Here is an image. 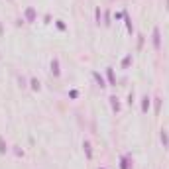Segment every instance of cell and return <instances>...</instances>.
Returning a JSON list of instances; mask_svg holds the SVG:
<instances>
[{
  "label": "cell",
  "instance_id": "5bb4252c",
  "mask_svg": "<svg viewBox=\"0 0 169 169\" xmlns=\"http://www.w3.org/2000/svg\"><path fill=\"white\" fill-rule=\"evenodd\" d=\"M94 18H96V24H100V10H98V8L94 12Z\"/></svg>",
  "mask_w": 169,
  "mask_h": 169
},
{
  "label": "cell",
  "instance_id": "6da1fadb",
  "mask_svg": "<svg viewBox=\"0 0 169 169\" xmlns=\"http://www.w3.org/2000/svg\"><path fill=\"white\" fill-rule=\"evenodd\" d=\"M151 41H153V49L159 51L161 49V37H159V28H153V37H151Z\"/></svg>",
  "mask_w": 169,
  "mask_h": 169
},
{
  "label": "cell",
  "instance_id": "9c48e42d",
  "mask_svg": "<svg viewBox=\"0 0 169 169\" xmlns=\"http://www.w3.org/2000/svg\"><path fill=\"white\" fill-rule=\"evenodd\" d=\"M106 75H108V81H110V85H116V79H114L112 67H106Z\"/></svg>",
  "mask_w": 169,
  "mask_h": 169
},
{
  "label": "cell",
  "instance_id": "7a4b0ae2",
  "mask_svg": "<svg viewBox=\"0 0 169 169\" xmlns=\"http://www.w3.org/2000/svg\"><path fill=\"white\" fill-rule=\"evenodd\" d=\"M149 102H151L149 94H144V96H142V114H147V110H149Z\"/></svg>",
  "mask_w": 169,
  "mask_h": 169
},
{
  "label": "cell",
  "instance_id": "ba28073f",
  "mask_svg": "<svg viewBox=\"0 0 169 169\" xmlns=\"http://www.w3.org/2000/svg\"><path fill=\"white\" fill-rule=\"evenodd\" d=\"M83 147H85V151H87V159H92V149H90V142H85V144H83Z\"/></svg>",
  "mask_w": 169,
  "mask_h": 169
},
{
  "label": "cell",
  "instance_id": "52a82bcc",
  "mask_svg": "<svg viewBox=\"0 0 169 169\" xmlns=\"http://www.w3.org/2000/svg\"><path fill=\"white\" fill-rule=\"evenodd\" d=\"M161 144H163V147H169V136L165 130H161Z\"/></svg>",
  "mask_w": 169,
  "mask_h": 169
},
{
  "label": "cell",
  "instance_id": "8fae6325",
  "mask_svg": "<svg viewBox=\"0 0 169 169\" xmlns=\"http://www.w3.org/2000/svg\"><path fill=\"white\" fill-rule=\"evenodd\" d=\"M92 77L98 81V87H100V89H104V87H106V85H104V81H102V77L98 75V73H92Z\"/></svg>",
  "mask_w": 169,
  "mask_h": 169
},
{
  "label": "cell",
  "instance_id": "7c38bea8",
  "mask_svg": "<svg viewBox=\"0 0 169 169\" xmlns=\"http://www.w3.org/2000/svg\"><path fill=\"white\" fill-rule=\"evenodd\" d=\"M130 63H132V55H126L124 59H122V69H126Z\"/></svg>",
  "mask_w": 169,
  "mask_h": 169
},
{
  "label": "cell",
  "instance_id": "8992f818",
  "mask_svg": "<svg viewBox=\"0 0 169 169\" xmlns=\"http://www.w3.org/2000/svg\"><path fill=\"white\" fill-rule=\"evenodd\" d=\"M110 102H112V110L114 112H120V102H118V98H116V96H110Z\"/></svg>",
  "mask_w": 169,
  "mask_h": 169
},
{
  "label": "cell",
  "instance_id": "4fadbf2b",
  "mask_svg": "<svg viewBox=\"0 0 169 169\" xmlns=\"http://www.w3.org/2000/svg\"><path fill=\"white\" fill-rule=\"evenodd\" d=\"M6 151H8V146H6V144H4V140H2V136H0V153H2V155H4V153H6Z\"/></svg>",
  "mask_w": 169,
  "mask_h": 169
},
{
  "label": "cell",
  "instance_id": "30bf717a",
  "mask_svg": "<svg viewBox=\"0 0 169 169\" xmlns=\"http://www.w3.org/2000/svg\"><path fill=\"white\" fill-rule=\"evenodd\" d=\"M30 85H32V89H34V90H39V89H41V87H39V81L35 79V77L30 79Z\"/></svg>",
  "mask_w": 169,
  "mask_h": 169
},
{
  "label": "cell",
  "instance_id": "277c9868",
  "mask_svg": "<svg viewBox=\"0 0 169 169\" xmlns=\"http://www.w3.org/2000/svg\"><path fill=\"white\" fill-rule=\"evenodd\" d=\"M120 169H132V163H130V157L128 155H122V165Z\"/></svg>",
  "mask_w": 169,
  "mask_h": 169
},
{
  "label": "cell",
  "instance_id": "3957f363",
  "mask_svg": "<svg viewBox=\"0 0 169 169\" xmlns=\"http://www.w3.org/2000/svg\"><path fill=\"white\" fill-rule=\"evenodd\" d=\"M51 73H53L55 77H59V61H57V57L51 61Z\"/></svg>",
  "mask_w": 169,
  "mask_h": 169
},
{
  "label": "cell",
  "instance_id": "5b68a950",
  "mask_svg": "<svg viewBox=\"0 0 169 169\" xmlns=\"http://www.w3.org/2000/svg\"><path fill=\"white\" fill-rule=\"evenodd\" d=\"M26 18H28V22H30V24L35 20V10H34V8H28V10H26Z\"/></svg>",
  "mask_w": 169,
  "mask_h": 169
},
{
  "label": "cell",
  "instance_id": "2e32d148",
  "mask_svg": "<svg viewBox=\"0 0 169 169\" xmlns=\"http://www.w3.org/2000/svg\"><path fill=\"white\" fill-rule=\"evenodd\" d=\"M98 169H106V167H98Z\"/></svg>",
  "mask_w": 169,
  "mask_h": 169
},
{
  "label": "cell",
  "instance_id": "9a60e30c",
  "mask_svg": "<svg viewBox=\"0 0 169 169\" xmlns=\"http://www.w3.org/2000/svg\"><path fill=\"white\" fill-rule=\"evenodd\" d=\"M132 102H134V92L128 94V104H130V106H132Z\"/></svg>",
  "mask_w": 169,
  "mask_h": 169
}]
</instances>
